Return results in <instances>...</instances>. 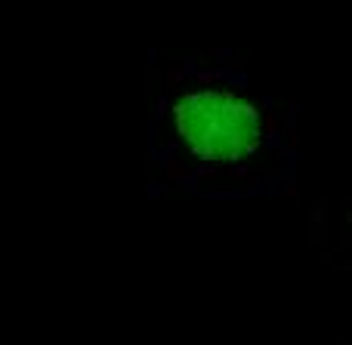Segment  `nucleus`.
<instances>
[{
    "instance_id": "obj_1",
    "label": "nucleus",
    "mask_w": 352,
    "mask_h": 345,
    "mask_svg": "<svg viewBox=\"0 0 352 345\" xmlns=\"http://www.w3.org/2000/svg\"><path fill=\"white\" fill-rule=\"evenodd\" d=\"M176 127L186 145L207 160L244 158L260 142V117L229 93H192L176 105Z\"/></svg>"
}]
</instances>
